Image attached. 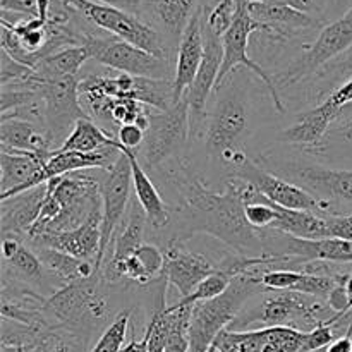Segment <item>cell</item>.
I'll return each instance as SVG.
<instances>
[{
	"instance_id": "6da1fadb",
	"label": "cell",
	"mask_w": 352,
	"mask_h": 352,
	"mask_svg": "<svg viewBox=\"0 0 352 352\" xmlns=\"http://www.w3.org/2000/svg\"><path fill=\"white\" fill-rule=\"evenodd\" d=\"M165 182L177 196V203L170 205L172 237L168 241L184 243L195 234H208L234 254L265 256L261 232L244 217L241 179H229L226 191L215 192L206 188L189 158L177 157L168 162Z\"/></svg>"
},
{
	"instance_id": "7a4b0ae2",
	"label": "cell",
	"mask_w": 352,
	"mask_h": 352,
	"mask_svg": "<svg viewBox=\"0 0 352 352\" xmlns=\"http://www.w3.org/2000/svg\"><path fill=\"white\" fill-rule=\"evenodd\" d=\"M215 95L212 110L206 113L205 150L210 157L219 158L226 167L232 168L248 157L243 138L250 129V96L246 86L234 81V78L223 82Z\"/></svg>"
},
{
	"instance_id": "3957f363",
	"label": "cell",
	"mask_w": 352,
	"mask_h": 352,
	"mask_svg": "<svg viewBox=\"0 0 352 352\" xmlns=\"http://www.w3.org/2000/svg\"><path fill=\"white\" fill-rule=\"evenodd\" d=\"M102 274L86 280L62 285L47 298L43 316L54 330H65L74 337H88L110 313V302L102 289Z\"/></svg>"
},
{
	"instance_id": "277c9868",
	"label": "cell",
	"mask_w": 352,
	"mask_h": 352,
	"mask_svg": "<svg viewBox=\"0 0 352 352\" xmlns=\"http://www.w3.org/2000/svg\"><path fill=\"white\" fill-rule=\"evenodd\" d=\"M265 267L234 277L220 298L195 305L189 323V352H208L220 333L230 327L244 306L256 294H263L260 277Z\"/></svg>"
},
{
	"instance_id": "5b68a950",
	"label": "cell",
	"mask_w": 352,
	"mask_h": 352,
	"mask_svg": "<svg viewBox=\"0 0 352 352\" xmlns=\"http://www.w3.org/2000/svg\"><path fill=\"white\" fill-rule=\"evenodd\" d=\"M333 311L323 299L311 298L292 291H277L274 294L265 292L263 301L253 305L251 308L244 306L237 318L230 323L229 330L243 332L248 327H292L301 332H309L322 323L333 318Z\"/></svg>"
},
{
	"instance_id": "8992f818",
	"label": "cell",
	"mask_w": 352,
	"mask_h": 352,
	"mask_svg": "<svg viewBox=\"0 0 352 352\" xmlns=\"http://www.w3.org/2000/svg\"><path fill=\"white\" fill-rule=\"evenodd\" d=\"M64 2L81 14L91 26L107 31L112 36L120 38L141 50L150 52L155 57L170 62L174 58V48L150 23H146L138 14L91 0H64Z\"/></svg>"
},
{
	"instance_id": "52a82bcc",
	"label": "cell",
	"mask_w": 352,
	"mask_h": 352,
	"mask_svg": "<svg viewBox=\"0 0 352 352\" xmlns=\"http://www.w3.org/2000/svg\"><path fill=\"white\" fill-rule=\"evenodd\" d=\"M191 138V110L188 96L179 100L168 110L150 112L146 136L138 158L150 168H160L177 158L186 150Z\"/></svg>"
},
{
	"instance_id": "ba28073f",
	"label": "cell",
	"mask_w": 352,
	"mask_h": 352,
	"mask_svg": "<svg viewBox=\"0 0 352 352\" xmlns=\"http://www.w3.org/2000/svg\"><path fill=\"white\" fill-rule=\"evenodd\" d=\"M258 164L272 174L298 184L322 201L352 203V170L329 168L311 162L263 155Z\"/></svg>"
},
{
	"instance_id": "9c48e42d",
	"label": "cell",
	"mask_w": 352,
	"mask_h": 352,
	"mask_svg": "<svg viewBox=\"0 0 352 352\" xmlns=\"http://www.w3.org/2000/svg\"><path fill=\"white\" fill-rule=\"evenodd\" d=\"M352 48V6L339 19L327 23L318 36L305 48L301 55L287 69L275 76L277 88H291L311 74L323 71L329 62L336 60Z\"/></svg>"
},
{
	"instance_id": "30bf717a",
	"label": "cell",
	"mask_w": 352,
	"mask_h": 352,
	"mask_svg": "<svg viewBox=\"0 0 352 352\" xmlns=\"http://www.w3.org/2000/svg\"><path fill=\"white\" fill-rule=\"evenodd\" d=\"M82 45L88 50L89 58L113 71L126 72L136 78L174 81L175 65H172L170 60L155 57L150 52L141 50L120 38L96 36L95 33L88 31Z\"/></svg>"
},
{
	"instance_id": "8fae6325",
	"label": "cell",
	"mask_w": 352,
	"mask_h": 352,
	"mask_svg": "<svg viewBox=\"0 0 352 352\" xmlns=\"http://www.w3.org/2000/svg\"><path fill=\"white\" fill-rule=\"evenodd\" d=\"M19 86L36 89L41 95L45 105V131H47L48 140H50L52 146H55V150L64 144L76 122L82 117H88L79 103L78 76L41 81L34 74L31 81Z\"/></svg>"
},
{
	"instance_id": "7c38bea8",
	"label": "cell",
	"mask_w": 352,
	"mask_h": 352,
	"mask_svg": "<svg viewBox=\"0 0 352 352\" xmlns=\"http://www.w3.org/2000/svg\"><path fill=\"white\" fill-rule=\"evenodd\" d=\"M258 31H260V24L251 17L250 10H248V2L246 0H239V9H237L236 19H234L230 30L222 36L223 60L219 72V79H217L215 91L226 82V79L229 78L239 65H244V67L253 71L254 74L265 82L272 100H274L275 109L280 113H284L285 105L282 103L280 95H278V88L277 85H275V79L272 78L256 60H253V58L248 55V45H250L251 34L258 33Z\"/></svg>"
},
{
	"instance_id": "4fadbf2b",
	"label": "cell",
	"mask_w": 352,
	"mask_h": 352,
	"mask_svg": "<svg viewBox=\"0 0 352 352\" xmlns=\"http://www.w3.org/2000/svg\"><path fill=\"white\" fill-rule=\"evenodd\" d=\"M230 179H241L253 186L267 199L275 205L289 210H305V212H322L327 215H333L332 205L315 198L311 192L299 188L298 184L285 181L278 175L272 174L267 168L261 167L258 162L251 158H244L243 162L230 168Z\"/></svg>"
},
{
	"instance_id": "5bb4252c",
	"label": "cell",
	"mask_w": 352,
	"mask_h": 352,
	"mask_svg": "<svg viewBox=\"0 0 352 352\" xmlns=\"http://www.w3.org/2000/svg\"><path fill=\"white\" fill-rule=\"evenodd\" d=\"M133 189V170L129 158L120 151L119 158L102 181V243H100L96 268L102 274V265L117 229L129 212V196Z\"/></svg>"
},
{
	"instance_id": "9a60e30c",
	"label": "cell",
	"mask_w": 352,
	"mask_h": 352,
	"mask_svg": "<svg viewBox=\"0 0 352 352\" xmlns=\"http://www.w3.org/2000/svg\"><path fill=\"white\" fill-rule=\"evenodd\" d=\"M251 17L260 24L258 33L270 43H287L309 31L322 30L325 19L285 6H270L263 2H248Z\"/></svg>"
},
{
	"instance_id": "2e32d148",
	"label": "cell",
	"mask_w": 352,
	"mask_h": 352,
	"mask_svg": "<svg viewBox=\"0 0 352 352\" xmlns=\"http://www.w3.org/2000/svg\"><path fill=\"white\" fill-rule=\"evenodd\" d=\"M203 34H205V57H203L201 67H199L191 88L186 93L189 110H191V138L198 136V133L201 131L203 120L206 119V103H208L212 91H215L217 79H219L223 60L222 38L213 34L205 26H203Z\"/></svg>"
},
{
	"instance_id": "e0dca14e",
	"label": "cell",
	"mask_w": 352,
	"mask_h": 352,
	"mask_svg": "<svg viewBox=\"0 0 352 352\" xmlns=\"http://www.w3.org/2000/svg\"><path fill=\"white\" fill-rule=\"evenodd\" d=\"M164 253L165 267L162 277L167 284L174 285L182 298H188L206 277L219 270L208 256L186 250L182 243L168 241Z\"/></svg>"
},
{
	"instance_id": "ac0fdd59",
	"label": "cell",
	"mask_w": 352,
	"mask_h": 352,
	"mask_svg": "<svg viewBox=\"0 0 352 352\" xmlns=\"http://www.w3.org/2000/svg\"><path fill=\"white\" fill-rule=\"evenodd\" d=\"M45 158L26 151H0V199L14 198L43 186Z\"/></svg>"
},
{
	"instance_id": "d6986e66",
	"label": "cell",
	"mask_w": 352,
	"mask_h": 352,
	"mask_svg": "<svg viewBox=\"0 0 352 352\" xmlns=\"http://www.w3.org/2000/svg\"><path fill=\"white\" fill-rule=\"evenodd\" d=\"M205 57V34H203V6L195 12L188 28L182 33L175 57L174 74V102L182 100L191 88Z\"/></svg>"
},
{
	"instance_id": "ffe728a7",
	"label": "cell",
	"mask_w": 352,
	"mask_h": 352,
	"mask_svg": "<svg viewBox=\"0 0 352 352\" xmlns=\"http://www.w3.org/2000/svg\"><path fill=\"white\" fill-rule=\"evenodd\" d=\"M198 9L196 0H141L138 16L150 23L174 48L175 43L179 47L182 33Z\"/></svg>"
},
{
	"instance_id": "44dd1931",
	"label": "cell",
	"mask_w": 352,
	"mask_h": 352,
	"mask_svg": "<svg viewBox=\"0 0 352 352\" xmlns=\"http://www.w3.org/2000/svg\"><path fill=\"white\" fill-rule=\"evenodd\" d=\"M34 248H52L79 260H89L96 263V256L102 243V212L89 217L88 222L74 230L58 234H43L30 239Z\"/></svg>"
},
{
	"instance_id": "7402d4cb",
	"label": "cell",
	"mask_w": 352,
	"mask_h": 352,
	"mask_svg": "<svg viewBox=\"0 0 352 352\" xmlns=\"http://www.w3.org/2000/svg\"><path fill=\"white\" fill-rule=\"evenodd\" d=\"M146 215L143 208L134 198L129 205V212L126 215V222L120 223L116 236L112 239V251H110L109 260L102 265V277L107 282L119 280V268L126 260H129L138 248L144 243V227H146ZM110 250V248H109ZM109 253V251H107Z\"/></svg>"
},
{
	"instance_id": "603a6c76",
	"label": "cell",
	"mask_w": 352,
	"mask_h": 352,
	"mask_svg": "<svg viewBox=\"0 0 352 352\" xmlns=\"http://www.w3.org/2000/svg\"><path fill=\"white\" fill-rule=\"evenodd\" d=\"M45 198H47V184L2 201V215H0L2 237L28 239L40 217Z\"/></svg>"
},
{
	"instance_id": "cb8c5ba5",
	"label": "cell",
	"mask_w": 352,
	"mask_h": 352,
	"mask_svg": "<svg viewBox=\"0 0 352 352\" xmlns=\"http://www.w3.org/2000/svg\"><path fill=\"white\" fill-rule=\"evenodd\" d=\"M122 153H126L127 158H129L131 170H133L134 196H136L138 203H140L141 208H143L148 223H150L155 230H164L167 229V227H170V205H167L165 199L162 198L160 191H158L157 186L153 184L150 175L146 174V170H144L143 165H141L138 153L136 151L126 150V148L122 150Z\"/></svg>"
},
{
	"instance_id": "d4e9b609",
	"label": "cell",
	"mask_w": 352,
	"mask_h": 352,
	"mask_svg": "<svg viewBox=\"0 0 352 352\" xmlns=\"http://www.w3.org/2000/svg\"><path fill=\"white\" fill-rule=\"evenodd\" d=\"M0 151H26L47 160L54 151L47 131L40 124L21 119H6L0 122Z\"/></svg>"
},
{
	"instance_id": "484cf974",
	"label": "cell",
	"mask_w": 352,
	"mask_h": 352,
	"mask_svg": "<svg viewBox=\"0 0 352 352\" xmlns=\"http://www.w3.org/2000/svg\"><path fill=\"white\" fill-rule=\"evenodd\" d=\"M336 113L322 103L315 109L305 110L296 117L294 124L287 129L280 131L275 140L282 143L305 144V146H318L322 143L323 136L329 131L330 124L336 120Z\"/></svg>"
},
{
	"instance_id": "4316f807",
	"label": "cell",
	"mask_w": 352,
	"mask_h": 352,
	"mask_svg": "<svg viewBox=\"0 0 352 352\" xmlns=\"http://www.w3.org/2000/svg\"><path fill=\"white\" fill-rule=\"evenodd\" d=\"M3 270L12 274L14 280L26 284H40L45 277V265L36 251L24 246L17 237H2Z\"/></svg>"
},
{
	"instance_id": "83f0119b",
	"label": "cell",
	"mask_w": 352,
	"mask_h": 352,
	"mask_svg": "<svg viewBox=\"0 0 352 352\" xmlns=\"http://www.w3.org/2000/svg\"><path fill=\"white\" fill-rule=\"evenodd\" d=\"M277 208V220L272 229L282 230L289 236L299 237V239H329V226H327L325 215H318L315 212H305V210H289L275 205Z\"/></svg>"
},
{
	"instance_id": "f1b7e54d",
	"label": "cell",
	"mask_w": 352,
	"mask_h": 352,
	"mask_svg": "<svg viewBox=\"0 0 352 352\" xmlns=\"http://www.w3.org/2000/svg\"><path fill=\"white\" fill-rule=\"evenodd\" d=\"M117 148L120 150V143L117 136L110 131H103L98 124L93 122L89 117H82L72 127L71 134L64 141L58 150L55 151H78V153H96V151Z\"/></svg>"
},
{
	"instance_id": "f546056e",
	"label": "cell",
	"mask_w": 352,
	"mask_h": 352,
	"mask_svg": "<svg viewBox=\"0 0 352 352\" xmlns=\"http://www.w3.org/2000/svg\"><path fill=\"white\" fill-rule=\"evenodd\" d=\"M34 250H36L40 260L43 261L45 268L57 280L64 282V285L86 280V278H91L95 274H100L95 261L79 260V258L62 253V251L52 250V248H34Z\"/></svg>"
},
{
	"instance_id": "4dcf8cb0",
	"label": "cell",
	"mask_w": 352,
	"mask_h": 352,
	"mask_svg": "<svg viewBox=\"0 0 352 352\" xmlns=\"http://www.w3.org/2000/svg\"><path fill=\"white\" fill-rule=\"evenodd\" d=\"M86 60H89V54L85 45H72V47H65L45 57L34 67V74L41 81L78 76Z\"/></svg>"
},
{
	"instance_id": "1f68e13d",
	"label": "cell",
	"mask_w": 352,
	"mask_h": 352,
	"mask_svg": "<svg viewBox=\"0 0 352 352\" xmlns=\"http://www.w3.org/2000/svg\"><path fill=\"white\" fill-rule=\"evenodd\" d=\"M10 346L14 352H71L57 330H26V327L10 336Z\"/></svg>"
},
{
	"instance_id": "d6a6232c",
	"label": "cell",
	"mask_w": 352,
	"mask_h": 352,
	"mask_svg": "<svg viewBox=\"0 0 352 352\" xmlns=\"http://www.w3.org/2000/svg\"><path fill=\"white\" fill-rule=\"evenodd\" d=\"M234 277L229 275L223 270H217L215 274H212L210 277H206L188 298H182L181 301H177L175 305L179 306H195L198 302L203 301H212V299L220 298L227 289L232 284Z\"/></svg>"
},
{
	"instance_id": "836d02e7",
	"label": "cell",
	"mask_w": 352,
	"mask_h": 352,
	"mask_svg": "<svg viewBox=\"0 0 352 352\" xmlns=\"http://www.w3.org/2000/svg\"><path fill=\"white\" fill-rule=\"evenodd\" d=\"M133 309H124L113 318V322L103 330L100 339L96 340L91 352H122L124 342H126L127 329H129V320Z\"/></svg>"
},
{
	"instance_id": "e575fe53",
	"label": "cell",
	"mask_w": 352,
	"mask_h": 352,
	"mask_svg": "<svg viewBox=\"0 0 352 352\" xmlns=\"http://www.w3.org/2000/svg\"><path fill=\"white\" fill-rule=\"evenodd\" d=\"M34 76V69L14 60L7 52L2 50L0 54V85L6 86H19L26 85Z\"/></svg>"
},
{
	"instance_id": "d590c367",
	"label": "cell",
	"mask_w": 352,
	"mask_h": 352,
	"mask_svg": "<svg viewBox=\"0 0 352 352\" xmlns=\"http://www.w3.org/2000/svg\"><path fill=\"white\" fill-rule=\"evenodd\" d=\"M134 256L138 258V261L141 263L143 270L146 272L150 280H155L157 277H162V272H164V267H165L164 250H160V248L155 246V244L143 243L136 250Z\"/></svg>"
},
{
	"instance_id": "8d00e7d4",
	"label": "cell",
	"mask_w": 352,
	"mask_h": 352,
	"mask_svg": "<svg viewBox=\"0 0 352 352\" xmlns=\"http://www.w3.org/2000/svg\"><path fill=\"white\" fill-rule=\"evenodd\" d=\"M336 325L330 322L322 323L316 329L306 332L305 344H302L301 352H316L320 349H327L330 344L336 340Z\"/></svg>"
},
{
	"instance_id": "74e56055",
	"label": "cell",
	"mask_w": 352,
	"mask_h": 352,
	"mask_svg": "<svg viewBox=\"0 0 352 352\" xmlns=\"http://www.w3.org/2000/svg\"><path fill=\"white\" fill-rule=\"evenodd\" d=\"M144 136H146V131L143 127H140L138 124H124L117 131V140L120 143V151L126 148L131 151H140L141 146L144 143Z\"/></svg>"
},
{
	"instance_id": "f35d334b",
	"label": "cell",
	"mask_w": 352,
	"mask_h": 352,
	"mask_svg": "<svg viewBox=\"0 0 352 352\" xmlns=\"http://www.w3.org/2000/svg\"><path fill=\"white\" fill-rule=\"evenodd\" d=\"M246 2H263L270 6H285L313 16L323 17V0H246Z\"/></svg>"
},
{
	"instance_id": "ab89813d",
	"label": "cell",
	"mask_w": 352,
	"mask_h": 352,
	"mask_svg": "<svg viewBox=\"0 0 352 352\" xmlns=\"http://www.w3.org/2000/svg\"><path fill=\"white\" fill-rule=\"evenodd\" d=\"M330 237L352 241V215H325ZM329 237V239H330Z\"/></svg>"
},
{
	"instance_id": "60d3db41",
	"label": "cell",
	"mask_w": 352,
	"mask_h": 352,
	"mask_svg": "<svg viewBox=\"0 0 352 352\" xmlns=\"http://www.w3.org/2000/svg\"><path fill=\"white\" fill-rule=\"evenodd\" d=\"M320 76H332L333 79L340 81V79H346V78H352V52L347 57L340 58L337 60L336 64L330 65L329 69H323V71L318 72Z\"/></svg>"
},
{
	"instance_id": "b9f144b4",
	"label": "cell",
	"mask_w": 352,
	"mask_h": 352,
	"mask_svg": "<svg viewBox=\"0 0 352 352\" xmlns=\"http://www.w3.org/2000/svg\"><path fill=\"white\" fill-rule=\"evenodd\" d=\"M325 352H352V323L347 329L346 336L339 337V339L333 340Z\"/></svg>"
},
{
	"instance_id": "7bdbcfd3",
	"label": "cell",
	"mask_w": 352,
	"mask_h": 352,
	"mask_svg": "<svg viewBox=\"0 0 352 352\" xmlns=\"http://www.w3.org/2000/svg\"><path fill=\"white\" fill-rule=\"evenodd\" d=\"M91 2L105 3V6H112V7H119V9L129 10V12L138 14V12H140L141 0H91Z\"/></svg>"
},
{
	"instance_id": "ee69618b",
	"label": "cell",
	"mask_w": 352,
	"mask_h": 352,
	"mask_svg": "<svg viewBox=\"0 0 352 352\" xmlns=\"http://www.w3.org/2000/svg\"><path fill=\"white\" fill-rule=\"evenodd\" d=\"M122 352H150V332H144L141 340H131L127 346H124Z\"/></svg>"
},
{
	"instance_id": "f6af8a7d",
	"label": "cell",
	"mask_w": 352,
	"mask_h": 352,
	"mask_svg": "<svg viewBox=\"0 0 352 352\" xmlns=\"http://www.w3.org/2000/svg\"><path fill=\"white\" fill-rule=\"evenodd\" d=\"M344 287H346L347 299H349V306L352 311V274H346V277H344Z\"/></svg>"
},
{
	"instance_id": "bcb514c9",
	"label": "cell",
	"mask_w": 352,
	"mask_h": 352,
	"mask_svg": "<svg viewBox=\"0 0 352 352\" xmlns=\"http://www.w3.org/2000/svg\"><path fill=\"white\" fill-rule=\"evenodd\" d=\"M330 2H333L337 7H339V6H342V3H346L347 0H330Z\"/></svg>"
},
{
	"instance_id": "7dc6e473",
	"label": "cell",
	"mask_w": 352,
	"mask_h": 352,
	"mask_svg": "<svg viewBox=\"0 0 352 352\" xmlns=\"http://www.w3.org/2000/svg\"><path fill=\"white\" fill-rule=\"evenodd\" d=\"M208 352H215V344H213V346H212V349H210Z\"/></svg>"
}]
</instances>
